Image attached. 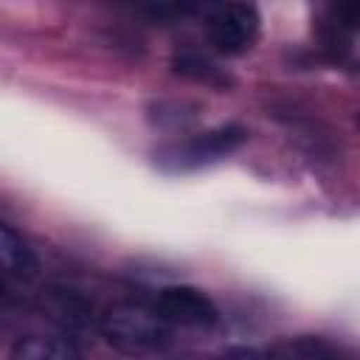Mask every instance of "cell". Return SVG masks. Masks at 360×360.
I'll list each match as a JSON object with an SVG mask.
<instances>
[{
  "label": "cell",
  "instance_id": "11",
  "mask_svg": "<svg viewBox=\"0 0 360 360\" xmlns=\"http://www.w3.org/2000/svg\"><path fill=\"white\" fill-rule=\"evenodd\" d=\"M8 301V287H6V281H3V273H0V307Z\"/></svg>",
  "mask_w": 360,
  "mask_h": 360
},
{
  "label": "cell",
  "instance_id": "1",
  "mask_svg": "<svg viewBox=\"0 0 360 360\" xmlns=\"http://www.w3.org/2000/svg\"><path fill=\"white\" fill-rule=\"evenodd\" d=\"M101 335L112 349L143 357L158 354L172 343V323H166L152 307L121 301L101 315Z\"/></svg>",
  "mask_w": 360,
  "mask_h": 360
},
{
  "label": "cell",
  "instance_id": "4",
  "mask_svg": "<svg viewBox=\"0 0 360 360\" xmlns=\"http://www.w3.org/2000/svg\"><path fill=\"white\" fill-rule=\"evenodd\" d=\"M158 315L166 323H177V326H194V329H208L219 321V309L217 304L197 287L191 284H172L163 287L158 292V304H155Z\"/></svg>",
  "mask_w": 360,
  "mask_h": 360
},
{
  "label": "cell",
  "instance_id": "9",
  "mask_svg": "<svg viewBox=\"0 0 360 360\" xmlns=\"http://www.w3.org/2000/svg\"><path fill=\"white\" fill-rule=\"evenodd\" d=\"M174 70L188 76V79H197V82H217V84H225L228 79L202 56H191V53H183V56H174Z\"/></svg>",
  "mask_w": 360,
  "mask_h": 360
},
{
  "label": "cell",
  "instance_id": "2",
  "mask_svg": "<svg viewBox=\"0 0 360 360\" xmlns=\"http://www.w3.org/2000/svg\"><path fill=\"white\" fill-rule=\"evenodd\" d=\"M248 141V129L239 124H225L217 129H205L200 135L183 138L166 149L158 152V163L172 172H186V169H200L208 163H217L236 152Z\"/></svg>",
  "mask_w": 360,
  "mask_h": 360
},
{
  "label": "cell",
  "instance_id": "6",
  "mask_svg": "<svg viewBox=\"0 0 360 360\" xmlns=\"http://www.w3.org/2000/svg\"><path fill=\"white\" fill-rule=\"evenodd\" d=\"M11 360H79V352L68 338L25 335L14 343Z\"/></svg>",
  "mask_w": 360,
  "mask_h": 360
},
{
  "label": "cell",
  "instance_id": "8",
  "mask_svg": "<svg viewBox=\"0 0 360 360\" xmlns=\"http://www.w3.org/2000/svg\"><path fill=\"white\" fill-rule=\"evenodd\" d=\"M287 360H352V354L323 338L315 335H301L287 343Z\"/></svg>",
  "mask_w": 360,
  "mask_h": 360
},
{
  "label": "cell",
  "instance_id": "7",
  "mask_svg": "<svg viewBox=\"0 0 360 360\" xmlns=\"http://www.w3.org/2000/svg\"><path fill=\"white\" fill-rule=\"evenodd\" d=\"M45 307L62 326H70V329H82L93 312V304L73 290H51Z\"/></svg>",
  "mask_w": 360,
  "mask_h": 360
},
{
  "label": "cell",
  "instance_id": "5",
  "mask_svg": "<svg viewBox=\"0 0 360 360\" xmlns=\"http://www.w3.org/2000/svg\"><path fill=\"white\" fill-rule=\"evenodd\" d=\"M37 256L28 248V242L6 222H0V273L17 276V278H34L37 276Z\"/></svg>",
  "mask_w": 360,
  "mask_h": 360
},
{
  "label": "cell",
  "instance_id": "10",
  "mask_svg": "<svg viewBox=\"0 0 360 360\" xmlns=\"http://www.w3.org/2000/svg\"><path fill=\"white\" fill-rule=\"evenodd\" d=\"M222 360H287V357H284V354H278V352H267V349L239 346V349H231Z\"/></svg>",
  "mask_w": 360,
  "mask_h": 360
},
{
  "label": "cell",
  "instance_id": "3",
  "mask_svg": "<svg viewBox=\"0 0 360 360\" xmlns=\"http://www.w3.org/2000/svg\"><path fill=\"white\" fill-rule=\"evenodd\" d=\"M259 11L250 3H225L208 14V42L219 53H245L259 37Z\"/></svg>",
  "mask_w": 360,
  "mask_h": 360
}]
</instances>
